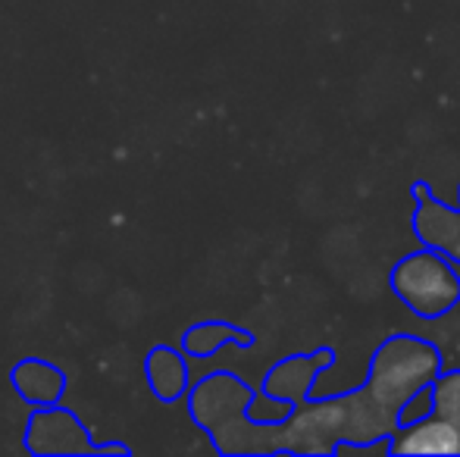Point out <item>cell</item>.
Returning <instances> with one entry per match:
<instances>
[{
	"mask_svg": "<svg viewBox=\"0 0 460 457\" xmlns=\"http://www.w3.org/2000/svg\"><path fill=\"white\" fill-rule=\"evenodd\" d=\"M442 370V351L417 336H388L373 351L364 389L388 417L398 420L407 398L432 382Z\"/></svg>",
	"mask_w": 460,
	"mask_h": 457,
	"instance_id": "obj_1",
	"label": "cell"
},
{
	"mask_svg": "<svg viewBox=\"0 0 460 457\" xmlns=\"http://www.w3.org/2000/svg\"><path fill=\"white\" fill-rule=\"evenodd\" d=\"M392 294L420 320H442L460 304V276L455 263L432 248L401 257L388 276Z\"/></svg>",
	"mask_w": 460,
	"mask_h": 457,
	"instance_id": "obj_2",
	"label": "cell"
},
{
	"mask_svg": "<svg viewBox=\"0 0 460 457\" xmlns=\"http://www.w3.org/2000/svg\"><path fill=\"white\" fill-rule=\"evenodd\" d=\"M345 433V408L341 395L314 398L295 404L285 420L276 423V448L279 454H335V442H341Z\"/></svg>",
	"mask_w": 460,
	"mask_h": 457,
	"instance_id": "obj_3",
	"label": "cell"
},
{
	"mask_svg": "<svg viewBox=\"0 0 460 457\" xmlns=\"http://www.w3.org/2000/svg\"><path fill=\"white\" fill-rule=\"evenodd\" d=\"M254 391V385H248L242 376H235L229 370H217L200 379V382L188 385V414H191L194 426H200L207 433L217 423L229 420L235 414H244Z\"/></svg>",
	"mask_w": 460,
	"mask_h": 457,
	"instance_id": "obj_4",
	"label": "cell"
},
{
	"mask_svg": "<svg viewBox=\"0 0 460 457\" xmlns=\"http://www.w3.org/2000/svg\"><path fill=\"white\" fill-rule=\"evenodd\" d=\"M25 448L31 454H94V442L88 426L73 414V410L60 408H35L25 426Z\"/></svg>",
	"mask_w": 460,
	"mask_h": 457,
	"instance_id": "obj_5",
	"label": "cell"
},
{
	"mask_svg": "<svg viewBox=\"0 0 460 457\" xmlns=\"http://www.w3.org/2000/svg\"><path fill=\"white\" fill-rule=\"evenodd\" d=\"M411 198L417 201L411 216L417 242L423 248L442 250L451 263H460V207H448L445 201H438L426 182H413Z\"/></svg>",
	"mask_w": 460,
	"mask_h": 457,
	"instance_id": "obj_6",
	"label": "cell"
},
{
	"mask_svg": "<svg viewBox=\"0 0 460 457\" xmlns=\"http://www.w3.org/2000/svg\"><path fill=\"white\" fill-rule=\"evenodd\" d=\"M335 364V347H316L310 354H295V357H282L279 364L270 366L263 376L261 391L276 401L301 404L310 398L314 382Z\"/></svg>",
	"mask_w": 460,
	"mask_h": 457,
	"instance_id": "obj_7",
	"label": "cell"
},
{
	"mask_svg": "<svg viewBox=\"0 0 460 457\" xmlns=\"http://www.w3.org/2000/svg\"><path fill=\"white\" fill-rule=\"evenodd\" d=\"M404 454H460V435L436 414H426L413 423H401L388 435V457Z\"/></svg>",
	"mask_w": 460,
	"mask_h": 457,
	"instance_id": "obj_8",
	"label": "cell"
},
{
	"mask_svg": "<svg viewBox=\"0 0 460 457\" xmlns=\"http://www.w3.org/2000/svg\"><path fill=\"white\" fill-rule=\"evenodd\" d=\"M10 385L29 408H54L66 395V373L48 360L25 357L10 370Z\"/></svg>",
	"mask_w": 460,
	"mask_h": 457,
	"instance_id": "obj_9",
	"label": "cell"
},
{
	"mask_svg": "<svg viewBox=\"0 0 460 457\" xmlns=\"http://www.w3.org/2000/svg\"><path fill=\"white\" fill-rule=\"evenodd\" d=\"M213 448L219 454H279L276 423L251 420L248 414H235L229 420L207 429Z\"/></svg>",
	"mask_w": 460,
	"mask_h": 457,
	"instance_id": "obj_10",
	"label": "cell"
},
{
	"mask_svg": "<svg viewBox=\"0 0 460 457\" xmlns=\"http://www.w3.org/2000/svg\"><path fill=\"white\" fill-rule=\"evenodd\" d=\"M145 379L154 398L164 404H176L185 398L191 376H188V360L185 351L170 345H154L145 357Z\"/></svg>",
	"mask_w": 460,
	"mask_h": 457,
	"instance_id": "obj_11",
	"label": "cell"
},
{
	"mask_svg": "<svg viewBox=\"0 0 460 457\" xmlns=\"http://www.w3.org/2000/svg\"><path fill=\"white\" fill-rule=\"evenodd\" d=\"M223 345L251 347L254 345V332L242 330L235 323H223V320H204V323L188 326L182 336V351L188 357H198V360L213 357Z\"/></svg>",
	"mask_w": 460,
	"mask_h": 457,
	"instance_id": "obj_12",
	"label": "cell"
},
{
	"mask_svg": "<svg viewBox=\"0 0 460 457\" xmlns=\"http://www.w3.org/2000/svg\"><path fill=\"white\" fill-rule=\"evenodd\" d=\"M432 391V410L438 420H445L460 435V366L438 370V376L429 382Z\"/></svg>",
	"mask_w": 460,
	"mask_h": 457,
	"instance_id": "obj_13",
	"label": "cell"
},
{
	"mask_svg": "<svg viewBox=\"0 0 460 457\" xmlns=\"http://www.w3.org/2000/svg\"><path fill=\"white\" fill-rule=\"evenodd\" d=\"M291 408H295V404H288V401H276V398H267L261 389H257L244 414H248L251 420H261V423H279V420H285V417L291 414Z\"/></svg>",
	"mask_w": 460,
	"mask_h": 457,
	"instance_id": "obj_14",
	"label": "cell"
},
{
	"mask_svg": "<svg viewBox=\"0 0 460 457\" xmlns=\"http://www.w3.org/2000/svg\"><path fill=\"white\" fill-rule=\"evenodd\" d=\"M429 410H432V391H429V385H426V389H420L417 395L407 398V404L401 408V414H398V426H401V423L420 420V417H426Z\"/></svg>",
	"mask_w": 460,
	"mask_h": 457,
	"instance_id": "obj_15",
	"label": "cell"
},
{
	"mask_svg": "<svg viewBox=\"0 0 460 457\" xmlns=\"http://www.w3.org/2000/svg\"><path fill=\"white\" fill-rule=\"evenodd\" d=\"M94 454H132V448L126 442H103V445H94Z\"/></svg>",
	"mask_w": 460,
	"mask_h": 457,
	"instance_id": "obj_16",
	"label": "cell"
},
{
	"mask_svg": "<svg viewBox=\"0 0 460 457\" xmlns=\"http://www.w3.org/2000/svg\"><path fill=\"white\" fill-rule=\"evenodd\" d=\"M457 207H460V185H457Z\"/></svg>",
	"mask_w": 460,
	"mask_h": 457,
	"instance_id": "obj_17",
	"label": "cell"
}]
</instances>
